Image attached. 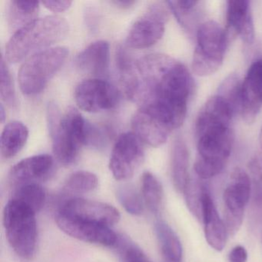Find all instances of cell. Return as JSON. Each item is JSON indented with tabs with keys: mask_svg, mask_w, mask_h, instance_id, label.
Here are the masks:
<instances>
[{
	"mask_svg": "<svg viewBox=\"0 0 262 262\" xmlns=\"http://www.w3.org/2000/svg\"><path fill=\"white\" fill-rule=\"evenodd\" d=\"M110 62V44L105 40L92 42L76 58V67L81 72L99 79L108 74Z\"/></svg>",
	"mask_w": 262,
	"mask_h": 262,
	"instance_id": "cell-18",
	"label": "cell"
},
{
	"mask_svg": "<svg viewBox=\"0 0 262 262\" xmlns=\"http://www.w3.org/2000/svg\"><path fill=\"white\" fill-rule=\"evenodd\" d=\"M120 255L123 262H150L145 253L140 248L128 241H118Z\"/></svg>",
	"mask_w": 262,
	"mask_h": 262,
	"instance_id": "cell-32",
	"label": "cell"
},
{
	"mask_svg": "<svg viewBox=\"0 0 262 262\" xmlns=\"http://www.w3.org/2000/svg\"><path fill=\"white\" fill-rule=\"evenodd\" d=\"M59 210L82 220L108 227L119 223L121 219L120 213L113 205L82 198L69 199Z\"/></svg>",
	"mask_w": 262,
	"mask_h": 262,
	"instance_id": "cell-13",
	"label": "cell"
},
{
	"mask_svg": "<svg viewBox=\"0 0 262 262\" xmlns=\"http://www.w3.org/2000/svg\"><path fill=\"white\" fill-rule=\"evenodd\" d=\"M261 237H262V234H261Z\"/></svg>",
	"mask_w": 262,
	"mask_h": 262,
	"instance_id": "cell-38",
	"label": "cell"
},
{
	"mask_svg": "<svg viewBox=\"0 0 262 262\" xmlns=\"http://www.w3.org/2000/svg\"><path fill=\"white\" fill-rule=\"evenodd\" d=\"M251 195L249 174L242 168H236L223 194L224 222L230 235H234L240 229Z\"/></svg>",
	"mask_w": 262,
	"mask_h": 262,
	"instance_id": "cell-8",
	"label": "cell"
},
{
	"mask_svg": "<svg viewBox=\"0 0 262 262\" xmlns=\"http://www.w3.org/2000/svg\"><path fill=\"white\" fill-rule=\"evenodd\" d=\"M0 95L2 100L8 106L11 108L16 106V91L13 79L4 56L1 58L0 65Z\"/></svg>",
	"mask_w": 262,
	"mask_h": 262,
	"instance_id": "cell-30",
	"label": "cell"
},
{
	"mask_svg": "<svg viewBox=\"0 0 262 262\" xmlns=\"http://www.w3.org/2000/svg\"><path fill=\"white\" fill-rule=\"evenodd\" d=\"M132 127L133 133L143 143L152 147L163 145L172 132L160 119L142 108L133 116Z\"/></svg>",
	"mask_w": 262,
	"mask_h": 262,
	"instance_id": "cell-17",
	"label": "cell"
},
{
	"mask_svg": "<svg viewBox=\"0 0 262 262\" xmlns=\"http://www.w3.org/2000/svg\"><path fill=\"white\" fill-rule=\"evenodd\" d=\"M168 11L163 5L154 4L136 19L126 37V44L133 49L148 48L159 42L165 30Z\"/></svg>",
	"mask_w": 262,
	"mask_h": 262,
	"instance_id": "cell-10",
	"label": "cell"
},
{
	"mask_svg": "<svg viewBox=\"0 0 262 262\" xmlns=\"http://www.w3.org/2000/svg\"><path fill=\"white\" fill-rule=\"evenodd\" d=\"M53 165L54 160L50 155L27 158L13 165L9 173V181L15 188L24 184L35 183L48 178L53 171Z\"/></svg>",
	"mask_w": 262,
	"mask_h": 262,
	"instance_id": "cell-15",
	"label": "cell"
},
{
	"mask_svg": "<svg viewBox=\"0 0 262 262\" xmlns=\"http://www.w3.org/2000/svg\"><path fill=\"white\" fill-rule=\"evenodd\" d=\"M251 194L254 204L262 207V157H254L249 163Z\"/></svg>",
	"mask_w": 262,
	"mask_h": 262,
	"instance_id": "cell-31",
	"label": "cell"
},
{
	"mask_svg": "<svg viewBox=\"0 0 262 262\" xmlns=\"http://www.w3.org/2000/svg\"><path fill=\"white\" fill-rule=\"evenodd\" d=\"M136 1H131V0H117V1H113V4L122 9H128L136 4Z\"/></svg>",
	"mask_w": 262,
	"mask_h": 262,
	"instance_id": "cell-35",
	"label": "cell"
},
{
	"mask_svg": "<svg viewBox=\"0 0 262 262\" xmlns=\"http://www.w3.org/2000/svg\"><path fill=\"white\" fill-rule=\"evenodd\" d=\"M206 189L207 187L199 180L190 179L183 192L187 207L200 222H202L203 196Z\"/></svg>",
	"mask_w": 262,
	"mask_h": 262,
	"instance_id": "cell-29",
	"label": "cell"
},
{
	"mask_svg": "<svg viewBox=\"0 0 262 262\" xmlns=\"http://www.w3.org/2000/svg\"><path fill=\"white\" fill-rule=\"evenodd\" d=\"M98 185L99 179L96 174L91 171L81 170L75 171L67 178L63 189L73 194H84L94 191Z\"/></svg>",
	"mask_w": 262,
	"mask_h": 262,
	"instance_id": "cell-27",
	"label": "cell"
},
{
	"mask_svg": "<svg viewBox=\"0 0 262 262\" xmlns=\"http://www.w3.org/2000/svg\"><path fill=\"white\" fill-rule=\"evenodd\" d=\"M262 108V58L251 63L241 85L240 114L247 124L254 122Z\"/></svg>",
	"mask_w": 262,
	"mask_h": 262,
	"instance_id": "cell-14",
	"label": "cell"
},
{
	"mask_svg": "<svg viewBox=\"0 0 262 262\" xmlns=\"http://www.w3.org/2000/svg\"><path fill=\"white\" fill-rule=\"evenodd\" d=\"M155 234L159 244L162 262H182L183 249L174 230L164 221L155 224Z\"/></svg>",
	"mask_w": 262,
	"mask_h": 262,
	"instance_id": "cell-21",
	"label": "cell"
},
{
	"mask_svg": "<svg viewBox=\"0 0 262 262\" xmlns=\"http://www.w3.org/2000/svg\"><path fill=\"white\" fill-rule=\"evenodd\" d=\"M248 260V252L245 247L236 245L228 254L229 262H246Z\"/></svg>",
	"mask_w": 262,
	"mask_h": 262,
	"instance_id": "cell-34",
	"label": "cell"
},
{
	"mask_svg": "<svg viewBox=\"0 0 262 262\" xmlns=\"http://www.w3.org/2000/svg\"><path fill=\"white\" fill-rule=\"evenodd\" d=\"M29 129L23 122L13 121L4 127L1 135V156L5 159L14 157L27 143Z\"/></svg>",
	"mask_w": 262,
	"mask_h": 262,
	"instance_id": "cell-22",
	"label": "cell"
},
{
	"mask_svg": "<svg viewBox=\"0 0 262 262\" xmlns=\"http://www.w3.org/2000/svg\"><path fill=\"white\" fill-rule=\"evenodd\" d=\"M143 142L134 133L119 136L112 151L110 169L118 181L131 179L145 159Z\"/></svg>",
	"mask_w": 262,
	"mask_h": 262,
	"instance_id": "cell-9",
	"label": "cell"
},
{
	"mask_svg": "<svg viewBox=\"0 0 262 262\" xmlns=\"http://www.w3.org/2000/svg\"><path fill=\"white\" fill-rule=\"evenodd\" d=\"M202 222L208 245L215 251H222L226 245L228 233L208 188L203 196Z\"/></svg>",
	"mask_w": 262,
	"mask_h": 262,
	"instance_id": "cell-19",
	"label": "cell"
},
{
	"mask_svg": "<svg viewBox=\"0 0 262 262\" xmlns=\"http://www.w3.org/2000/svg\"><path fill=\"white\" fill-rule=\"evenodd\" d=\"M79 108L88 113L112 110L119 103L120 95L114 85L99 78L85 79L78 84L74 93Z\"/></svg>",
	"mask_w": 262,
	"mask_h": 262,
	"instance_id": "cell-11",
	"label": "cell"
},
{
	"mask_svg": "<svg viewBox=\"0 0 262 262\" xmlns=\"http://www.w3.org/2000/svg\"><path fill=\"white\" fill-rule=\"evenodd\" d=\"M68 55L67 47H50L27 59L18 73L21 91L27 96L40 93L65 63Z\"/></svg>",
	"mask_w": 262,
	"mask_h": 262,
	"instance_id": "cell-6",
	"label": "cell"
},
{
	"mask_svg": "<svg viewBox=\"0 0 262 262\" xmlns=\"http://www.w3.org/2000/svg\"><path fill=\"white\" fill-rule=\"evenodd\" d=\"M237 113L217 94L199 111L194 125L197 156L194 165L199 179H211L223 171L234 143L232 123Z\"/></svg>",
	"mask_w": 262,
	"mask_h": 262,
	"instance_id": "cell-2",
	"label": "cell"
},
{
	"mask_svg": "<svg viewBox=\"0 0 262 262\" xmlns=\"http://www.w3.org/2000/svg\"><path fill=\"white\" fill-rule=\"evenodd\" d=\"M36 213L27 205L11 199L4 210L6 236L19 257L30 260L34 257L38 241Z\"/></svg>",
	"mask_w": 262,
	"mask_h": 262,
	"instance_id": "cell-5",
	"label": "cell"
},
{
	"mask_svg": "<svg viewBox=\"0 0 262 262\" xmlns=\"http://www.w3.org/2000/svg\"><path fill=\"white\" fill-rule=\"evenodd\" d=\"M12 199L24 204L37 213L43 208L47 200V193L37 182L24 184L16 187Z\"/></svg>",
	"mask_w": 262,
	"mask_h": 262,
	"instance_id": "cell-26",
	"label": "cell"
},
{
	"mask_svg": "<svg viewBox=\"0 0 262 262\" xmlns=\"http://www.w3.org/2000/svg\"><path fill=\"white\" fill-rule=\"evenodd\" d=\"M116 198L124 209L132 215L139 216L144 211L142 195L131 185H122L116 191Z\"/></svg>",
	"mask_w": 262,
	"mask_h": 262,
	"instance_id": "cell-28",
	"label": "cell"
},
{
	"mask_svg": "<svg viewBox=\"0 0 262 262\" xmlns=\"http://www.w3.org/2000/svg\"><path fill=\"white\" fill-rule=\"evenodd\" d=\"M122 85L128 99L172 131L183 124L194 85L188 69L177 59L162 53L142 56Z\"/></svg>",
	"mask_w": 262,
	"mask_h": 262,
	"instance_id": "cell-1",
	"label": "cell"
},
{
	"mask_svg": "<svg viewBox=\"0 0 262 262\" xmlns=\"http://www.w3.org/2000/svg\"><path fill=\"white\" fill-rule=\"evenodd\" d=\"M0 119H1V122H2V123H4V122H5V108H4V105H3V104H1V105H0Z\"/></svg>",
	"mask_w": 262,
	"mask_h": 262,
	"instance_id": "cell-36",
	"label": "cell"
},
{
	"mask_svg": "<svg viewBox=\"0 0 262 262\" xmlns=\"http://www.w3.org/2000/svg\"><path fill=\"white\" fill-rule=\"evenodd\" d=\"M73 2L70 0H47V1H42V5L45 6L46 8L50 10V11L55 12V13H61V12L66 11L71 7Z\"/></svg>",
	"mask_w": 262,
	"mask_h": 262,
	"instance_id": "cell-33",
	"label": "cell"
},
{
	"mask_svg": "<svg viewBox=\"0 0 262 262\" xmlns=\"http://www.w3.org/2000/svg\"><path fill=\"white\" fill-rule=\"evenodd\" d=\"M68 32V22L61 16L37 18L13 33L6 47V57L13 63L21 62L62 40Z\"/></svg>",
	"mask_w": 262,
	"mask_h": 262,
	"instance_id": "cell-3",
	"label": "cell"
},
{
	"mask_svg": "<svg viewBox=\"0 0 262 262\" xmlns=\"http://www.w3.org/2000/svg\"><path fill=\"white\" fill-rule=\"evenodd\" d=\"M189 153L188 147L182 136H178L173 142L171 151V180L176 191L183 194L189 182Z\"/></svg>",
	"mask_w": 262,
	"mask_h": 262,
	"instance_id": "cell-20",
	"label": "cell"
},
{
	"mask_svg": "<svg viewBox=\"0 0 262 262\" xmlns=\"http://www.w3.org/2000/svg\"><path fill=\"white\" fill-rule=\"evenodd\" d=\"M192 70L197 76L214 74L222 67L228 42L226 32L215 21L202 23L196 32Z\"/></svg>",
	"mask_w": 262,
	"mask_h": 262,
	"instance_id": "cell-7",
	"label": "cell"
},
{
	"mask_svg": "<svg viewBox=\"0 0 262 262\" xmlns=\"http://www.w3.org/2000/svg\"><path fill=\"white\" fill-rule=\"evenodd\" d=\"M227 30L230 37L240 36L246 44H252L254 39V27L250 2L248 0H230L227 2Z\"/></svg>",
	"mask_w": 262,
	"mask_h": 262,
	"instance_id": "cell-16",
	"label": "cell"
},
{
	"mask_svg": "<svg viewBox=\"0 0 262 262\" xmlns=\"http://www.w3.org/2000/svg\"><path fill=\"white\" fill-rule=\"evenodd\" d=\"M259 142H260V147L262 148V127L260 128V135H259Z\"/></svg>",
	"mask_w": 262,
	"mask_h": 262,
	"instance_id": "cell-37",
	"label": "cell"
},
{
	"mask_svg": "<svg viewBox=\"0 0 262 262\" xmlns=\"http://www.w3.org/2000/svg\"><path fill=\"white\" fill-rule=\"evenodd\" d=\"M141 194L147 208L152 214H159L163 205V188L159 179L150 171L142 174Z\"/></svg>",
	"mask_w": 262,
	"mask_h": 262,
	"instance_id": "cell-25",
	"label": "cell"
},
{
	"mask_svg": "<svg viewBox=\"0 0 262 262\" xmlns=\"http://www.w3.org/2000/svg\"><path fill=\"white\" fill-rule=\"evenodd\" d=\"M39 10V3L37 1H10L7 13L10 30L16 33L19 29L37 19Z\"/></svg>",
	"mask_w": 262,
	"mask_h": 262,
	"instance_id": "cell-23",
	"label": "cell"
},
{
	"mask_svg": "<svg viewBox=\"0 0 262 262\" xmlns=\"http://www.w3.org/2000/svg\"><path fill=\"white\" fill-rule=\"evenodd\" d=\"M47 119L56 159L62 165H71L77 159L81 148L86 145L88 122L73 107L61 116L55 103L49 104Z\"/></svg>",
	"mask_w": 262,
	"mask_h": 262,
	"instance_id": "cell-4",
	"label": "cell"
},
{
	"mask_svg": "<svg viewBox=\"0 0 262 262\" xmlns=\"http://www.w3.org/2000/svg\"><path fill=\"white\" fill-rule=\"evenodd\" d=\"M168 7L172 12L182 28L188 33H193L195 28L199 29L197 23L201 16L200 1H168Z\"/></svg>",
	"mask_w": 262,
	"mask_h": 262,
	"instance_id": "cell-24",
	"label": "cell"
},
{
	"mask_svg": "<svg viewBox=\"0 0 262 262\" xmlns=\"http://www.w3.org/2000/svg\"><path fill=\"white\" fill-rule=\"evenodd\" d=\"M56 222L67 235L87 243L113 247L119 241L117 234L110 227L82 220L59 210L56 214Z\"/></svg>",
	"mask_w": 262,
	"mask_h": 262,
	"instance_id": "cell-12",
	"label": "cell"
}]
</instances>
